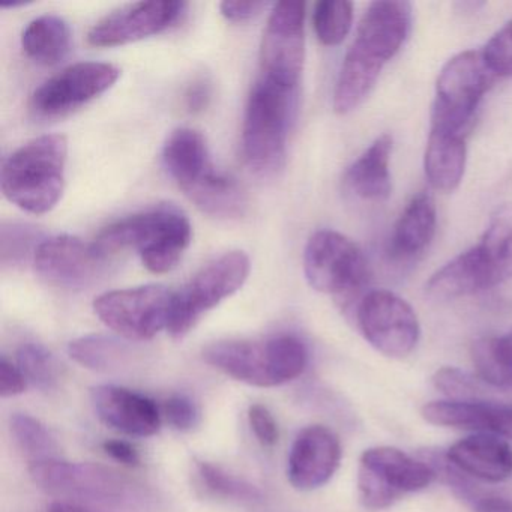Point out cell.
Masks as SVG:
<instances>
[{
    "mask_svg": "<svg viewBox=\"0 0 512 512\" xmlns=\"http://www.w3.org/2000/svg\"><path fill=\"white\" fill-rule=\"evenodd\" d=\"M353 22V4L346 0H323L314 7L313 26L323 46H340Z\"/></svg>",
    "mask_w": 512,
    "mask_h": 512,
    "instance_id": "cell-29",
    "label": "cell"
},
{
    "mask_svg": "<svg viewBox=\"0 0 512 512\" xmlns=\"http://www.w3.org/2000/svg\"><path fill=\"white\" fill-rule=\"evenodd\" d=\"M436 473L425 461L415 460L391 446L364 451L359 460L358 494L362 506L371 511L389 508L407 493L430 487Z\"/></svg>",
    "mask_w": 512,
    "mask_h": 512,
    "instance_id": "cell-8",
    "label": "cell"
},
{
    "mask_svg": "<svg viewBox=\"0 0 512 512\" xmlns=\"http://www.w3.org/2000/svg\"><path fill=\"white\" fill-rule=\"evenodd\" d=\"M68 140L44 134L20 146L2 166V191L13 205L43 215L61 202L67 178Z\"/></svg>",
    "mask_w": 512,
    "mask_h": 512,
    "instance_id": "cell-4",
    "label": "cell"
},
{
    "mask_svg": "<svg viewBox=\"0 0 512 512\" xmlns=\"http://www.w3.org/2000/svg\"><path fill=\"white\" fill-rule=\"evenodd\" d=\"M187 4L179 0L137 2L113 11L92 26L88 41L94 47H116L160 34L178 22Z\"/></svg>",
    "mask_w": 512,
    "mask_h": 512,
    "instance_id": "cell-16",
    "label": "cell"
},
{
    "mask_svg": "<svg viewBox=\"0 0 512 512\" xmlns=\"http://www.w3.org/2000/svg\"><path fill=\"white\" fill-rule=\"evenodd\" d=\"M43 241L37 227L23 223L2 224V229H0L2 265H22L31 254L34 259L35 251Z\"/></svg>",
    "mask_w": 512,
    "mask_h": 512,
    "instance_id": "cell-32",
    "label": "cell"
},
{
    "mask_svg": "<svg viewBox=\"0 0 512 512\" xmlns=\"http://www.w3.org/2000/svg\"><path fill=\"white\" fill-rule=\"evenodd\" d=\"M491 287L512 278V203L496 208L475 245Z\"/></svg>",
    "mask_w": 512,
    "mask_h": 512,
    "instance_id": "cell-26",
    "label": "cell"
},
{
    "mask_svg": "<svg viewBox=\"0 0 512 512\" xmlns=\"http://www.w3.org/2000/svg\"><path fill=\"white\" fill-rule=\"evenodd\" d=\"M26 377L13 362L7 358L0 359V395L4 398L16 397L26 389Z\"/></svg>",
    "mask_w": 512,
    "mask_h": 512,
    "instance_id": "cell-38",
    "label": "cell"
},
{
    "mask_svg": "<svg viewBox=\"0 0 512 512\" xmlns=\"http://www.w3.org/2000/svg\"><path fill=\"white\" fill-rule=\"evenodd\" d=\"M496 80L481 50H467L449 59L437 77L431 131L464 136L479 103Z\"/></svg>",
    "mask_w": 512,
    "mask_h": 512,
    "instance_id": "cell-6",
    "label": "cell"
},
{
    "mask_svg": "<svg viewBox=\"0 0 512 512\" xmlns=\"http://www.w3.org/2000/svg\"><path fill=\"white\" fill-rule=\"evenodd\" d=\"M109 257L94 242L76 236L59 235L44 239L35 251L34 266L46 283L64 289H83L107 271Z\"/></svg>",
    "mask_w": 512,
    "mask_h": 512,
    "instance_id": "cell-15",
    "label": "cell"
},
{
    "mask_svg": "<svg viewBox=\"0 0 512 512\" xmlns=\"http://www.w3.org/2000/svg\"><path fill=\"white\" fill-rule=\"evenodd\" d=\"M248 422H250L251 430L256 434L257 440L263 446H274L278 442V425L268 407L262 404H253L248 409Z\"/></svg>",
    "mask_w": 512,
    "mask_h": 512,
    "instance_id": "cell-37",
    "label": "cell"
},
{
    "mask_svg": "<svg viewBox=\"0 0 512 512\" xmlns=\"http://www.w3.org/2000/svg\"><path fill=\"white\" fill-rule=\"evenodd\" d=\"M209 101H211V86L205 80H196L185 95V103L190 112H202L208 107Z\"/></svg>",
    "mask_w": 512,
    "mask_h": 512,
    "instance_id": "cell-42",
    "label": "cell"
},
{
    "mask_svg": "<svg viewBox=\"0 0 512 512\" xmlns=\"http://www.w3.org/2000/svg\"><path fill=\"white\" fill-rule=\"evenodd\" d=\"M467 146L463 134L431 131L424 155L428 184L440 193H452L466 172Z\"/></svg>",
    "mask_w": 512,
    "mask_h": 512,
    "instance_id": "cell-22",
    "label": "cell"
},
{
    "mask_svg": "<svg viewBox=\"0 0 512 512\" xmlns=\"http://www.w3.org/2000/svg\"><path fill=\"white\" fill-rule=\"evenodd\" d=\"M11 431L20 448L31 455L34 461L56 458L58 443L46 425L25 413H16L11 418Z\"/></svg>",
    "mask_w": 512,
    "mask_h": 512,
    "instance_id": "cell-31",
    "label": "cell"
},
{
    "mask_svg": "<svg viewBox=\"0 0 512 512\" xmlns=\"http://www.w3.org/2000/svg\"><path fill=\"white\" fill-rule=\"evenodd\" d=\"M164 416L173 428L188 431L199 424V409L187 395H172L163 406Z\"/></svg>",
    "mask_w": 512,
    "mask_h": 512,
    "instance_id": "cell-36",
    "label": "cell"
},
{
    "mask_svg": "<svg viewBox=\"0 0 512 512\" xmlns=\"http://www.w3.org/2000/svg\"><path fill=\"white\" fill-rule=\"evenodd\" d=\"M412 29L409 2L379 0L362 16L334 89V110L349 115L376 88L383 68L395 58Z\"/></svg>",
    "mask_w": 512,
    "mask_h": 512,
    "instance_id": "cell-1",
    "label": "cell"
},
{
    "mask_svg": "<svg viewBox=\"0 0 512 512\" xmlns=\"http://www.w3.org/2000/svg\"><path fill=\"white\" fill-rule=\"evenodd\" d=\"M175 292L158 284L113 290L98 296L94 311L112 331L131 341L152 340L169 328Z\"/></svg>",
    "mask_w": 512,
    "mask_h": 512,
    "instance_id": "cell-9",
    "label": "cell"
},
{
    "mask_svg": "<svg viewBox=\"0 0 512 512\" xmlns=\"http://www.w3.org/2000/svg\"><path fill=\"white\" fill-rule=\"evenodd\" d=\"M491 352L512 382V329L500 337L488 338Z\"/></svg>",
    "mask_w": 512,
    "mask_h": 512,
    "instance_id": "cell-41",
    "label": "cell"
},
{
    "mask_svg": "<svg viewBox=\"0 0 512 512\" xmlns=\"http://www.w3.org/2000/svg\"><path fill=\"white\" fill-rule=\"evenodd\" d=\"M446 457L464 475L481 481L502 482L512 476V446L494 434L464 437L446 451Z\"/></svg>",
    "mask_w": 512,
    "mask_h": 512,
    "instance_id": "cell-20",
    "label": "cell"
},
{
    "mask_svg": "<svg viewBox=\"0 0 512 512\" xmlns=\"http://www.w3.org/2000/svg\"><path fill=\"white\" fill-rule=\"evenodd\" d=\"M356 322L365 340L389 358H406L421 338L415 310L389 290L367 293L359 302Z\"/></svg>",
    "mask_w": 512,
    "mask_h": 512,
    "instance_id": "cell-11",
    "label": "cell"
},
{
    "mask_svg": "<svg viewBox=\"0 0 512 512\" xmlns=\"http://www.w3.org/2000/svg\"><path fill=\"white\" fill-rule=\"evenodd\" d=\"M49 512H92L83 506L76 505L70 502H55L50 506Z\"/></svg>",
    "mask_w": 512,
    "mask_h": 512,
    "instance_id": "cell-44",
    "label": "cell"
},
{
    "mask_svg": "<svg viewBox=\"0 0 512 512\" xmlns=\"http://www.w3.org/2000/svg\"><path fill=\"white\" fill-rule=\"evenodd\" d=\"M203 359L239 382L274 388L304 373L308 350L301 338L283 334L265 341H218L203 350Z\"/></svg>",
    "mask_w": 512,
    "mask_h": 512,
    "instance_id": "cell-5",
    "label": "cell"
},
{
    "mask_svg": "<svg viewBox=\"0 0 512 512\" xmlns=\"http://www.w3.org/2000/svg\"><path fill=\"white\" fill-rule=\"evenodd\" d=\"M244 251H229L203 266L173 298L169 328L173 338H184L203 316L235 295L250 275Z\"/></svg>",
    "mask_w": 512,
    "mask_h": 512,
    "instance_id": "cell-7",
    "label": "cell"
},
{
    "mask_svg": "<svg viewBox=\"0 0 512 512\" xmlns=\"http://www.w3.org/2000/svg\"><path fill=\"white\" fill-rule=\"evenodd\" d=\"M104 452L113 460L119 461L128 467L140 466V455L131 443L124 440H107L103 445Z\"/></svg>",
    "mask_w": 512,
    "mask_h": 512,
    "instance_id": "cell-40",
    "label": "cell"
},
{
    "mask_svg": "<svg viewBox=\"0 0 512 512\" xmlns=\"http://www.w3.org/2000/svg\"><path fill=\"white\" fill-rule=\"evenodd\" d=\"M17 367L28 382L49 391L58 386L61 365L52 352L38 343H26L17 352Z\"/></svg>",
    "mask_w": 512,
    "mask_h": 512,
    "instance_id": "cell-30",
    "label": "cell"
},
{
    "mask_svg": "<svg viewBox=\"0 0 512 512\" xmlns=\"http://www.w3.org/2000/svg\"><path fill=\"white\" fill-rule=\"evenodd\" d=\"M22 47L32 61L46 67L59 64L71 49V29L58 16H43L32 20L23 32Z\"/></svg>",
    "mask_w": 512,
    "mask_h": 512,
    "instance_id": "cell-27",
    "label": "cell"
},
{
    "mask_svg": "<svg viewBox=\"0 0 512 512\" xmlns=\"http://www.w3.org/2000/svg\"><path fill=\"white\" fill-rule=\"evenodd\" d=\"M197 470H199L203 485L217 496L250 503L259 502L262 499V491L256 485L250 484L238 476L230 475L221 467L211 463H199Z\"/></svg>",
    "mask_w": 512,
    "mask_h": 512,
    "instance_id": "cell-33",
    "label": "cell"
},
{
    "mask_svg": "<svg viewBox=\"0 0 512 512\" xmlns=\"http://www.w3.org/2000/svg\"><path fill=\"white\" fill-rule=\"evenodd\" d=\"M299 88L259 77L242 125V154L257 175L272 176L286 163L287 139L298 113Z\"/></svg>",
    "mask_w": 512,
    "mask_h": 512,
    "instance_id": "cell-3",
    "label": "cell"
},
{
    "mask_svg": "<svg viewBox=\"0 0 512 512\" xmlns=\"http://www.w3.org/2000/svg\"><path fill=\"white\" fill-rule=\"evenodd\" d=\"M475 512H512V500L493 494H479L472 502Z\"/></svg>",
    "mask_w": 512,
    "mask_h": 512,
    "instance_id": "cell-43",
    "label": "cell"
},
{
    "mask_svg": "<svg viewBox=\"0 0 512 512\" xmlns=\"http://www.w3.org/2000/svg\"><path fill=\"white\" fill-rule=\"evenodd\" d=\"M431 380L434 388L448 395L451 400H488L487 383L460 368H440Z\"/></svg>",
    "mask_w": 512,
    "mask_h": 512,
    "instance_id": "cell-34",
    "label": "cell"
},
{
    "mask_svg": "<svg viewBox=\"0 0 512 512\" xmlns=\"http://www.w3.org/2000/svg\"><path fill=\"white\" fill-rule=\"evenodd\" d=\"M68 352L77 364L98 373L119 370L122 365L127 364L130 355V350L122 341L107 335L77 338L71 341Z\"/></svg>",
    "mask_w": 512,
    "mask_h": 512,
    "instance_id": "cell-28",
    "label": "cell"
},
{
    "mask_svg": "<svg viewBox=\"0 0 512 512\" xmlns=\"http://www.w3.org/2000/svg\"><path fill=\"white\" fill-rule=\"evenodd\" d=\"M163 163L185 194L217 172L205 137L193 128H178L163 149Z\"/></svg>",
    "mask_w": 512,
    "mask_h": 512,
    "instance_id": "cell-21",
    "label": "cell"
},
{
    "mask_svg": "<svg viewBox=\"0 0 512 512\" xmlns=\"http://www.w3.org/2000/svg\"><path fill=\"white\" fill-rule=\"evenodd\" d=\"M266 7H268L266 2H239V0L238 2H229L226 0L220 5V10L229 22L242 23L259 16Z\"/></svg>",
    "mask_w": 512,
    "mask_h": 512,
    "instance_id": "cell-39",
    "label": "cell"
},
{
    "mask_svg": "<svg viewBox=\"0 0 512 512\" xmlns=\"http://www.w3.org/2000/svg\"><path fill=\"white\" fill-rule=\"evenodd\" d=\"M304 272L317 292L349 296L367 281L368 266L361 248L341 233L320 230L308 239Z\"/></svg>",
    "mask_w": 512,
    "mask_h": 512,
    "instance_id": "cell-10",
    "label": "cell"
},
{
    "mask_svg": "<svg viewBox=\"0 0 512 512\" xmlns=\"http://www.w3.org/2000/svg\"><path fill=\"white\" fill-rule=\"evenodd\" d=\"M98 418L127 436L151 437L161 428V412L151 398L115 385H98L91 391Z\"/></svg>",
    "mask_w": 512,
    "mask_h": 512,
    "instance_id": "cell-18",
    "label": "cell"
},
{
    "mask_svg": "<svg viewBox=\"0 0 512 512\" xmlns=\"http://www.w3.org/2000/svg\"><path fill=\"white\" fill-rule=\"evenodd\" d=\"M490 289L487 272L473 247L437 269L425 286L428 296L437 301H452Z\"/></svg>",
    "mask_w": 512,
    "mask_h": 512,
    "instance_id": "cell-24",
    "label": "cell"
},
{
    "mask_svg": "<svg viewBox=\"0 0 512 512\" xmlns=\"http://www.w3.org/2000/svg\"><path fill=\"white\" fill-rule=\"evenodd\" d=\"M491 73L499 77H512V20L490 38L481 50Z\"/></svg>",
    "mask_w": 512,
    "mask_h": 512,
    "instance_id": "cell-35",
    "label": "cell"
},
{
    "mask_svg": "<svg viewBox=\"0 0 512 512\" xmlns=\"http://www.w3.org/2000/svg\"><path fill=\"white\" fill-rule=\"evenodd\" d=\"M437 211L433 197L419 193L407 203L392 233V253L409 259L422 253L436 235Z\"/></svg>",
    "mask_w": 512,
    "mask_h": 512,
    "instance_id": "cell-25",
    "label": "cell"
},
{
    "mask_svg": "<svg viewBox=\"0 0 512 512\" xmlns=\"http://www.w3.org/2000/svg\"><path fill=\"white\" fill-rule=\"evenodd\" d=\"M341 443L337 434L323 425H310L296 436L287 461L290 484L301 491L325 485L340 466Z\"/></svg>",
    "mask_w": 512,
    "mask_h": 512,
    "instance_id": "cell-17",
    "label": "cell"
},
{
    "mask_svg": "<svg viewBox=\"0 0 512 512\" xmlns=\"http://www.w3.org/2000/svg\"><path fill=\"white\" fill-rule=\"evenodd\" d=\"M191 235L187 215L173 206H160L104 227L94 244L107 257L136 250L148 271L166 274L176 268L190 247Z\"/></svg>",
    "mask_w": 512,
    "mask_h": 512,
    "instance_id": "cell-2",
    "label": "cell"
},
{
    "mask_svg": "<svg viewBox=\"0 0 512 512\" xmlns=\"http://www.w3.org/2000/svg\"><path fill=\"white\" fill-rule=\"evenodd\" d=\"M305 61V4L278 2L260 46V77L299 88Z\"/></svg>",
    "mask_w": 512,
    "mask_h": 512,
    "instance_id": "cell-12",
    "label": "cell"
},
{
    "mask_svg": "<svg viewBox=\"0 0 512 512\" xmlns=\"http://www.w3.org/2000/svg\"><path fill=\"white\" fill-rule=\"evenodd\" d=\"M29 473L35 485L52 496L98 503H121L128 496L125 479L98 464L47 458L32 461Z\"/></svg>",
    "mask_w": 512,
    "mask_h": 512,
    "instance_id": "cell-13",
    "label": "cell"
},
{
    "mask_svg": "<svg viewBox=\"0 0 512 512\" xmlns=\"http://www.w3.org/2000/svg\"><path fill=\"white\" fill-rule=\"evenodd\" d=\"M422 418L439 427L461 428L512 440V403L496 400L431 401Z\"/></svg>",
    "mask_w": 512,
    "mask_h": 512,
    "instance_id": "cell-19",
    "label": "cell"
},
{
    "mask_svg": "<svg viewBox=\"0 0 512 512\" xmlns=\"http://www.w3.org/2000/svg\"><path fill=\"white\" fill-rule=\"evenodd\" d=\"M121 70L106 62H79L44 82L31 98L41 118H59L88 104L113 88Z\"/></svg>",
    "mask_w": 512,
    "mask_h": 512,
    "instance_id": "cell-14",
    "label": "cell"
},
{
    "mask_svg": "<svg viewBox=\"0 0 512 512\" xmlns=\"http://www.w3.org/2000/svg\"><path fill=\"white\" fill-rule=\"evenodd\" d=\"M392 137H377L364 154L347 169L346 184L364 200L382 202L391 196Z\"/></svg>",
    "mask_w": 512,
    "mask_h": 512,
    "instance_id": "cell-23",
    "label": "cell"
}]
</instances>
